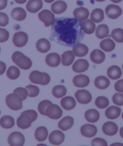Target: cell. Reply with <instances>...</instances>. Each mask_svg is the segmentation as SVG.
I'll use <instances>...</instances> for the list:
<instances>
[{"mask_svg":"<svg viewBox=\"0 0 123 146\" xmlns=\"http://www.w3.org/2000/svg\"><path fill=\"white\" fill-rule=\"evenodd\" d=\"M80 20L72 17H60L52 25L50 40L68 47L80 44L84 37Z\"/></svg>","mask_w":123,"mask_h":146,"instance_id":"6da1fadb","label":"cell"},{"mask_svg":"<svg viewBox=\"0 0 123 146\" xmlns=\"http://www.w3.org/2000/svg\"><path fill=\"white\" fill-rule=\"evenodd\" d=\"M12 59L13 61L21 69L27 70L31 67L32 63L30 58L19 51L14 52L12 55Z\"/></svg>","mask_w":123,"mask_h":146,"instance_id":"7a4b0ae2","label":"cell"},{"mask_svg":"<svg viewBox=\"0 0 123 146\" xmlns=\"http://www.w3.org/2000/svg\"><path fill=\"white\" fill-rule=\"evenodd\" d=\"M29 78L33 84L41 85H47L49 84L51 78L49 75L45 72H41L38 70H34L30 73Z\"/></svg>","mask_w":123,"mask_h":146,"instance_id":"3957f363","label":"cell"},{"mask_svg":"<svg viewBox=\"0 0 123 146\" xmlns=\"http://www.w3.org/2000/svg\"><path fill=\"white\" fill-rule=\"evenodd\" d=\"M8 107L12 110L17 111L22 108V100L17 94L14 93L8 95L5 98Z\"/></svg>","mask_w":123,"mask_h":146,"instance_id":"277c9868","label":"cell"},{"mask_svg":"<svg viewBox=\"0 0 123 146\" xmlns=\"http://www.w3.org/2000/svg\"><path fill=\"white\" fill-rule=\"evenodd\" d=\"M63 115V111L56 104L53 103L49 104L45 111V115L52 119H58L61 117Z\"/></svg>","mask_w":123,"mask_h":146,"instance_id":"5b68a950","label":"cell"},{"mask_svg":"<svg viewBox=\"0 0 123 146\" xmlns=\"http://www.w3.org/2000/svg\"><path fill=\"white\" fill-rule=\"evenodd\" d=\"M7 141L10 146H22L25 144V138L21 133L14 132L9 135Z\"/></svg>","mask_w":123,"mask_h":146,"instance_id":"8992f818","label":"cell"},{"mask_svg":"<svg viewBox=\"0 0 123 146\" xmlns=\"http://www.w3.org/2000/svg\"><path fill=\"white\" fill-rule=\"evenodd\" d=\"M38 17L43 23L46 27L52 25L55 21V16L52 12L48 10H43L38 15Z\"/></svg>","mask_w":123,"mask_h":146,"instance_id":"52a82bcc","label":"cell"},{"mask_svg":"<svg viewBox=\"0 0 123 146\" xmlns=\"http://www.w3.org/2000/svg\"><path fill=\"white\" fill-rule=\"evenodd\" d=\"M29 37L27 33L24 32H18L14 35L13 42L15 46L21 48L25 46L27 43Z\"/></svg>","mask_w":123,"mask_h":146,"instance_id":"ba28073f","label":"cell"},{"mask_svg":"<svg viewBox=\"0 0 123 146\" xmlns=\"http://www.w3.org/2000/svg\"><path fill=\"white\" fill-rule=\"evenodd\" d=\"M75 96L78 103L81 104H88L92 100V94L86 90H80L77 91Z\"/></svg>","mask_w":123,"mask_h":146,"instance_id":"9c48e42d","label":"cell"},{"mask_svg":"<svg viewBox=\"0 0 123 146\" xmlns=\"http://www.w3.org/2000/svg\"><path fill=\"white\" fill-rule=\"evenodd\" d=\"M105 12L109 18L112 19H116L121 15L122 10L118 5H110L106 8Z\"/></svg>","mask_w":123,"mask_h":146,"instance_id":"30bf717a","label":"cell"},{"mask_svg":"<svg viewBox=\"0 0 123 146\" xmlns=\"http://www.w3.org/2000/svg\"><path fill=\"white\" fill-rule=\"evenodd\" d=\"M65 136L63 133L60 130H54L50 134L49 137V141L51 144L60 145L63 143Z\"/></svg>","mask_w":123,"mask_h":146,"instance_id":"8fae6325","label":"cell"},{"mask_svg":"<svg viewBox=\"0 0 123 146\" xmlns=\"http://www.w3.org/2000/svg\"><path fill=\"white\" fill-rule=\"evenodd\" d=\"M88 61L84 59H79L75 61L72 66V70L76 73L84 72L89 69Z\"/></svg>","mask_w":123,"mask_h":146,"instance_id":"7c38bea8","label":"cell"},{"mask_svg":"<svg viewBox=\"0 0 123 146\" xmlns=\"http://www.w3.org/2000/svg\"><path fill=\"white\" fill-rule=\"evenodd\" d=\"M80 132L82 136L91 138L96 135L97 133V128L93 125L85 124L81 127Z\"/></svg>","mask_w":123,"mask_h":146,"instance_id":"4fadbf2b","label":"cell"},{"mask_svg":"<svg viewBox=\"0 0 123 146\" xmlns=\"http://www.w3.org/2000/svg\"><path fill=\"white\" fill-rule=\"evenodd\" d=\"M33 121L29 115L21 113V115L17 119V125L19 128L25 129L31 127Z\"/></svg>","mask_w":123,"mask_h":146,"instance_id":"5bb4252c","label":"cell"},{"mask_svg":"<svg viewBox=\"0 0 123 146\" xmlns=\"http://www.w3.org/2000/svg\"><path fill=\"white\" fill-rule=\"evenodd\" d=\"M118 130V127L117 125L111 121L105 123L102 127L103 132L107 136H114L117 133Z\"/></svg>","mask_w":123,"mask_h":146,"instance_id":"9a60e30c","label":"cell"},{"mask_svg":"<svg viewBox=\"0 0 123 146\" xmlns=\"http://www.w3.org/2000/svg\"><path fill=\"white\" fill-rule=\"evenodd\" d=\"M90 82L89 77L85 75L80 74L75 76L73 79L74 85L78 88L87 86Z\"/></svg>","mask_w":123,"mask_h":146,"instance_id":"2e32d148","label":"cell"},{"mask_svg":"<svg viewBox=\"0 0 123 146\" xmlns=\"http://www.w3.org/2000/svg\"><path fill=\"white\" fill-rule=\"evenodd\" d=\"M45 62L49 66L56 67L60 65L61 58L60 55L56 53H51L47 55Z\"/></svg>","mask_w":123,"mask_h":146,"instance_id":"e0dca14e","label":"cell"},{"mask_svg":"<svg viewBox=\"0 0 123 146\" xmlns=\"http://www.w3.org/2000/svg\"><path fill=\"white\" fill-rule=\"evenodd\" d=\"M42 0H29L26 5V8L29 12L36 13L42 8Z\"/></svg>","mask_w":123,"mask_h":146,"instance_id":"ac0fdd59","label":"cell"},{"mask_svg":"<svg viewBox=\"0 0 123 146\" xmlns=\"http://www.w3.org/2000/svg\"><path fill=\"white\" fill-rule=\"evenodd\" d=\"M90 58L91 60L95 64H101L104 61L105 55L101 50L94 49L90 54Z\"/></svg>","mask_w":123,"mask_h":146,"instance_id":"d6986e66","label":"cell"},{"mask_svg":"<svg viewBox=\"0 0 123 146\" xmlns=\"http://www.w3.org/2000/svg\"><path fill=\"white\" fill-rule=\"evenodd\" d=\"M74 125L73 118L68 116L61 119L58 124V127L63 131H66L70 129Z\"/></svg>","mask_w":123,"mask_h":146,"instance_id":"ffe728a7","label":"cell"},{"mask_svg":"<svg viewBox=\"0 0 123 146\" xmlns=\"http://www.w3.org/2000/svg\"><path fill=\"white\" fill-rule=\"evenodd\" d=\"M68 5L66 2L63 1H57L53 3L51 5V10L55 14L63 13L67 9Z\"/></svg>","mask_w":123,"mask_h":146,"instance_id":"44dd1931","label":"cell"},{"mask_svg":"<svg viewBox=\"0 0 123 146\" xmlns=\"http://www.w3.org/2000/svg\"><path fill=\"white\" fill-rule=\"evenodd\" d=\"M61 105L66 110H71L75 108L76 102L73 97L68 96L64 97L61 101Z\"/></svg>","mask_w":123,"mask_h":146,"instance_id":"7402d4cb","label":"cell"},{"mask_svg":"<svg viewBox=\"0 0 123 146\" xmlns=\"http://www.w3.org/2000/svg\"><path fill=\"white\" fill-rule=\"evenodd\" d=\"M36 46L38 51L45 53L50 50L51 43L46 39L41 38L36 43Z\"/></svg>","mask_w":123,"mask_h":146,"instance_id":"603a6c76","label":"cell"},{"mask_svg":"<svg viewBox=\"0 0 123 146\" xmlns=\"http://www.w3.org/2000/svg\"><path fill=\"white\" fill-rule=\"evenodd\" d=\"M73 15L77 19L82 21L87 19L90 15V13L87 8L84 7H78L74 11Z\"/></svg>","mask_w":123,"mask_h":146,"instance_id":"cb8c5ba5","label":"cell"},{"mask_svg":"<svg viewBox=\"0 0 123 146\" xmlns=\"http://www.w3.org/2000/svg\"><path fill=\"white\" fill-rule=\"evenodd\" d=\"M121 110L116 106H110L105 111V116L108 119L114 120L120 116Z\"/></svg>","mask_w":123,"mask_h":146,"instance_id":"d4e9b609","label":"cell"},{"mask_svg":"<svg viewBox=\"0 0 123 146\" xmlns=\"http://www.w3.org/2000/svg\"><path fill=\"white\" fill-rule=\"evenodd\" d=\"M94 84L98 89L104 90L108 88L110 84V82L105 76H98L95 79Z\"/></svg>","mask_w":123,"mask_h":146,"instance_id":"484cf974","label":"cell"},{"mask_svg":"<svg viewBox=\"0 0 123 146\" xmlns=\"http://www.w3.org/2000/svg\"><path fill=\"white\" fill-rule=\"evenodd\" d=\"M121 70L118 66H112L108 68L107 74L108 77L113 80H116L121 77L122 75Z\"/></svg>","mask_w":123,"mask_h":146,"instance_id":"4316f807","label":"cell"},{"mask_svg":"<svg viewBox=\"0 0 123 146\" xmlns=\"http://www.w3.org/2000/svg\"><path fill=\"white\" fill-rule=\"evenodd\" d=\"M11 16L15 20L21 21L25 19L27 17V13L22 8H15L11 12Z\"/></svg>","mask_w":123,"mask_h":146,"instance_id":"83f0119b","label":"cell"},{"mask_svg":"<svg viewBox=\"0 0 123 146\" xmlns=\"http://www.w3.org/2000/svg\"><path fill=\"white\" fill-rule=\"evenodd\" d=\"M89 52L87 46L83 44H78L73 48V53L77 57H83L86 55Z\"/></svg>","mask_w":123,"mask_h":146,"instance_id":"f1b7e54d","label":"cell"},{"mask_svg":"<svg viewBox=\"0 0 123 146\" xmlns=\"http://www.w3.org/2000/svg\"><path fill=\"white\" fill-rule=\"evenodd\" d=\"M100 113L95 109H89L85 113V118L89 123H96L100 118Z\"/></svg>","mask_w":123,"mask_h":146,"instance_id":"f546056e","label":"cell"},{"mask_svg":"<svg viewBox=\"0 0 123 146\" xmlns=\"http://www.w3.org/2000/svg\"><path fill=\"white\" fill-rule=\"evenodd\" d=\"M81 25L84 33L87 34H92L94 33L96 25L90 19H86L81 22Z\"/></svg>","mask_w":123,"mask_h":146,"instance_id":"4dcf8cb0","label":"cell"},{"mask_svg":"<svg viewBox=\"0 0 123 146\" xmlns=\"http://www.w3.org/2000/svg\"><path fill=\"white\" fill-rule=\"evenodd\" d=\"M48 131L45 127H39L36 129L35 132V137L36 140L39 142L45 141L48 137Z\"/></svg>","mask_w":123,"mask_h":146,"instance_id":"1f68e13d","label":"cell"},{"mask_svg":"<svg viewBox=\"0 0 123 146\" xmlns=\"http://www.w3.org/2000/svg\"><path fill=\"white\" fill-rule=\"evenodd\" d=\"M75 58V55L72 51L70 50L65 51L61 55V63L63 65L69 66L73 63Z\"/></svg>","mask_w":123,"mask_h":146,"instance_id":"d6a6232c","label":"cell"},{"mask_svg":"<svg viewBox=\"0 0 123 146\" xmlns=\"http://www.w3.org/2000/svg\"><path fill=\"white\" fill-rule=\"evenodd\" d=\"M104 11L100 8L93 10L90 14V19L92 21L96 23H99L103 21L104 18Z\"/></svg>","mask_w":123,"mask_h":146,"instance_id":"836d02e7","label":"cell"},{"mask_svg":"<svg viewBox=\"0 0 123 146\" xmlns=\"http://www.w3.org/2000/svg\"><path fill=\"white\" fill-rule=\"evenodd\" d=\"M109 33L108 27L105 24L98 25L96 30L95 34L98 38L103 39L106 37Z\"/></svg>","mask_w":123,"mask_h":146,"instance_id":"e575fe53","label":"cell"},{"mask_svg":"<svg viewBox=\"0 0 123 146\" xmlns=\"http://www.w3.org/2000/svg\"><path fill=\"white\" fill-rule=\"evenodd\" d=\"M100 46L101 49L105 52H110L114 49L116 44L111 39L107 38L101 41Z\"/></svg>","mask_w":123,"mask_h":146,"instance_id":"d590c367","label":"cell"},{"mask_svg":"<svg viewBox=\"0 0 123 146\" xmlns=\"http://www.w3.org/2000/svg\"><path fill=\"white\" fill-rule=\"evenodd\" d=\"M0 125L5 129H10L15 125V120L12 116L4 115L0 119Z\"/></svg>","mask_w":123,"mask_h":146,"instance_id":"8d00e7d4","label":"cell"},{"mask_svg":"<svg viewBox=\"0 0 123 146\" xmlns=\"http://www.w3.org/2000/svg\"><path fill=\"white\" fill-rule=\"evenodd\" d=\"M67 90L63 85H57L54 86L52 90V94L56 98H61L66 96Z\"/></svg>","mask_w":123,"mask_h":146,"instance_id":"74e56055","label":"cell"},{"mask_svg":"<svg viewBox=\"0 0 123 146\" xmlns=\"http://www.w3.org/2000/svg\"><path fill=\"white\" fill-rule=\"evenodd\" d=\"M20 72L18 68L15 66H12L8 69L6 75L9 79L14 80L19 77Z\"/></svg>","mask_w":123,"mask_h":146,"instance_id":"f35d334b","label":"cell"},{"mask_svg":"<svg viewBox=\"0 0 123 146\" xmlns=\"http://www.w3.org/2000/svg\"><path fill=\"white\" fill-rule=\"evenodd\" d=\"M95 104L98 108L100 109H104L109 106V101L106 97L101 96L96 98Z\"/></svg>","mask_w":123,"mask_h":146,"instance_id":"ab89813d","label":"cell"},{"mask_svg":"<svg viewBox=\"0 0 123 146\" xmlns=\"http://www.w3.org/2000/svg\"><path fill=\"white\" fill-rule=\"evenodd\" d=\"M112 37L116 42H123V29H114L112 31Z\"/></svg>","mask_w":123,"mask_h":146,"instance_id":"60d3db41","label":"cell"},{"mask_svg":"<svg viewBox=\"0 0 123 146\" xmlns=\"http://www.w3.org/2000/svg\"><path fill=\"white\" fill-rule=\"evenodd\" d=\"M26 89L28 92V96L29 97H36L39 94V88L36 86L30 84L26 86Z\"/></svg>","mask_w":123,"mask_h":146,"instance_id":"b9f144b4","label":"cell"},{"mask_svg":"<svg viewBox=\"0 0 123 146\" xmlns=\"http://www.w3.org/2000/svg\"><path fill=\"white\" fill-rule=\"evenodd\" d=\"M52 104V102L48 100H43L38 105V110L39 113L43 115H45V111L49 104Z\"/></svg>","mask_w":123,"mask_h":146,"instance_id":"7bdbcfd3","label":"cell"},{"mask_svg":"<svg viewBox=\"0 0 123 146\" xmlns=\"http://www.w3.org/2000/svg\"><path fill=\"white\" fill-rule=\"evenodd\" d=\"M14 93L17 94L21 97L22 101L26 100L28 96V92L26 89L22 87H18L16 88L14 91Z\"/></svg>","mask_w":123,"mask_h":146,"instance_id":"ee69618b","label":"cell"},{"mask_svg":"<svg viewBox=\"0 0 123 146\" xmlns=\"http://www.w3.org/2000/svg\"><path fill=\"white\" fill-rule=\"evenodd\" d=\"M113 102L117 106H123V94L116 93L113 96L112 98Z\"/></svg>","mask_w":123,"mask_h":146,"instance_id":"f6af8a7d","label":"cell"},{"mask_svg":"<svg viewBox=\"0 0 123 146\" xmlns=\"http://www.w3.org/2000/svg\"><path fill=\"white\" fill-rule=\"evenodd\" d=\"M9 37V32L5 29L0 28V43L5 42Z\"/></svg>","mask_w":123,"mask_h":146,"instance_id":"bcb514c9","label":"cell"},{"mask_svg":"<svg viewBox=\"0 0 123 146\" xmlns=\"http://www.w3.org/2000/svg\"><path fill=\"white\" fill-rule=\"evenodd\" d=\"M9 23L8 15L4 13L0 12V27H5Z\"/></svg>","mask_w":123,"mask_h":146,"instance_id":"7dc6e473","label":"cell"},{"mask_svg":"<svg viewBox=\"0 0 123 146\" xmlns=\"http://www.w3.org/2000/svg\"><path fill=\"white\" fill-rule=\"evenodd\" d=\"M91 145L92 146H108L106 140L99 137H97L92 140Z\"/></svg>","mask_w":123,"mask_h":146,"instance_id":"c3c4849f","label":"cell"},{"mask_svg":"<svg viewBox=\"0 0 123 146\" xmlns=\"http://www.w3.org/2000/svg\"><path fill=\"white\" fill-rule=\"evenodd\" d=\"M21 113H24V114L29 115V116L31 118L33 122L35 121L37 118V117H38V114L37 113V112L33 110H26L22 112Z\"/></svg>","mask_w":123,"mask_h":146,"instance_id":"681fc988","label":"cell"},{"mask_svg":"<svg viewBox=\"0 0 123 146\" xmlns=\"http://www.w3.org/2000/svg\"><path fill=\"white\" fill-rule=\"evenodd\" d=\"M114 89L119 92H123V79L117 81L114 84Z\"/></svg>","mask_w":123,"mask_h":146,"instance_id":"f907efd6","label":"cell"},{"mask_svg":"<svg viewBox=\"0 0 123 146\" xmlns=\"http://www.w3.org/2000/svg\"><path fill=\"white\" fill-rule=\"evenodd\" d=\"M6 69V64L3 61H0V75L3 74L5 73Z\"/></svg>","mask_w":123,"mask_h":146,"instance_id":"816d5d0a","label":"cell"},{"mask_svg":"<svg viewBox=\"0 0 123 146\" xmlns=\"http://www.w3.org/2000/svg\"><path fill=\"white\" fill-rule=\"evenodd\" d=\"M7 5V0H0V10L5 9Z\"/></svg>","mask_w":123,"mask_h":146,"instance_id":"f5cc1de1","label":"cell"},{"mask_svg":"<svg viewBox=\"0 0 123 146\" xmlns=\"http://www.w3.org/2000/svg\"><path fill=\"white\" fill-rule=\"evenodd\" d=\"M18 4H24L27 0H14Z\"/></svg>","mask_w":123,"mask_h":146,"instance_id":"db71d44e","label":"cell"},{"mask_svg":"<svg viewBox=\"0 0 123 146\" xmlns=\"http://www.w3.org/2000/svg\"><path fill=\"white\" fill-rule=\"evenodd\" d=\"M120 136L123 139V127H122L121 128H120Z\"/></svg>","mask_w":123,"mask_h":146,"instance_id":"11a10c76","label":"cell"},{"mask_svg":"<svg viewBox=\"0 0 123 146\" xmlns=\"http://www.w3.org/2000/svg\"><path fill=\"white\" fill-rule=\"evenodd\" d=\"M110 1L114 3H117L121 2L122 0H110Z\"/></svg>","mask_w":123,"mask_h":146,"instance_id":"9f6ffc18","label":"cell"},{"mask_svg":"<svg viewBox=\"0 0 123 146\" xmlns=\"http://www.w3.org/2000/svg\"><path fill=\"white\" fill-rule=\"evenodd\" d=\"M44 1L47 3H51L52 2L54 1V0H44Z\"/></svg>","mask_w":123,"mask_h":146,"instance_id":"6f0895ef","label":"cell"},{"mask_svg":"<svg viewBox=\"0 0 123 146\" xmlns=\"http://www.w3.org/2000/svg\"><path fill=\"white\" fill-rule=\"evenodd\" d=\"M95 1H97V2H104V1H106V0H95Z\"/></svg>","mask_w":123,"mask_h":146,"instance_id":"680465c9","label":"cell"},{"mask_svg":"<svg viewBox=\"0 0 123 146\" xmlns=\"http://www.w3.org/2000/svg\"><path fill=\"white\" fill-rule=\"evenodd\" d=\"M122 119H123V113H122Z\"/></svg>","mask_w":123,"mask_h":146,"instance_id":"91938a15","label":"cell"},{"mask_svg":"<svg viewBox=\"0 0 123 146\" xmlns=\"http://www.w3.org/2000/svg\"><path fill=\"white\" fill-rule=\"evenodd\" d=\"M122 69H123V65H122Z\"/></svg>","mask_w":123,"mask_h":146,"instance_id":"94428289","label":"cell"},{"mask_svg":"<svg viewBox=\"0 0 123 146\" xmlns=\"http://www.w3.org/2000/svg\"><path fill=\"white\" fill-rule=\"evenodd\" d=\"M1 47H0V52H1Z\"/></svg>","mask_w":123,"mask_h":146,"instance_id":"6125c7cd","label":"cell"},{"mask_svg":"<svg viewBox=\"0 0 123 146\" xmlns=\"http://www.w3.org/2000/svg\"><path fill=\"white\" fill-rule=\"evenodd\" d=\"M0 115H1V110H0Z\"/></svg>","mask_w":123,"mask_h":146,"instance_id":"be15d7a7","label":"cell"}]
</instances>
